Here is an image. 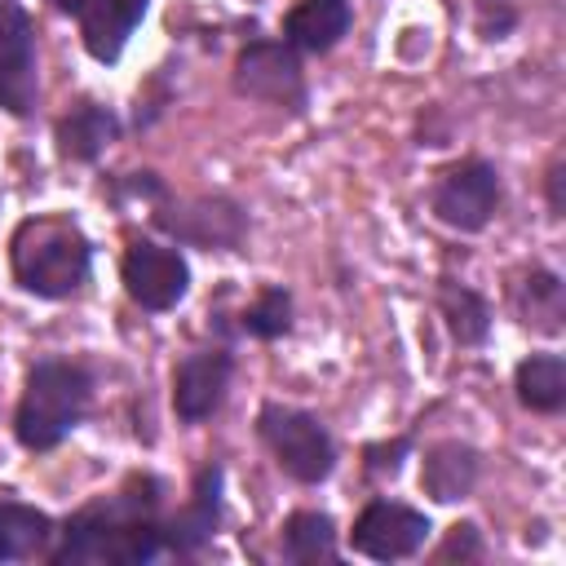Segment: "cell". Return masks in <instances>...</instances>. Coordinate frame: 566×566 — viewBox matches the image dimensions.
I'll return each mask as SVG.
<instances>
[{
	"instance_id": "obj_1",
	"label": "cell",
	"mask_w": 566,
	"mask_h": 566,
	"mask_svg": "<svg viewBox=\"0 0 566 566\" xmlns=\"http://www.w3.org/2000/svg\"><path fill=\"white\" fill-rule=\"evenodd\" d=\"M159 482L146 478H128L124 491L80 509L66 531L62 544L53 553L57 566H142L164 548V522H155L159 509Z\"/></svg>"
},
{
	"instance_id": "obj_2",
	"label": "cell",
	"mask_w": 566,
	"mask_h": 566,
	"mask_svg": "<svg viewBox=\"0 0 566 566\" xmlns=\"http://www.w3.org/2000/svg\"><path fill=\"white\" fill-rule=\"evenodd\" d=\"M13 279L40 301H62L88 283L93 243L66 217H27L9 239Z\"/></svg>"
},
{
	"instance_id": "obj_3",
	"label": "cell",
	"mask_w": 566,
	"mask_h": 566,
	"mask_svg": "<svg viewBox=\"0 0 566 566\" xmlns=\"http://www.w3.org/2000/svg\"><path fill=\"white\" fill-rule=\"evenodd\" d=\"M93 371L71 358H44L27 371V389L13 411V433L27 451H53L88 411Z\"/></svg>"
},
{
	"instance_id": "obj_4",
	"label": "cell",
	"mask_w": 566,
	"mask_h": 566,
	"mask_svg": "<svg viewBox=\"0 0 566 566\" xmlns=\"http://www.w3.org/2000/svg\"><path fill=\"white\" fill-rule=\"evenodd\" d=\"M256 429L265 438V447L274 451L279 469L305 486L323 482L336 469V442L323 429L318 416L301 411V407H283V402H265L256 416Z\"/></svg>"
},
{
	"instance_id": "obj_5",
	"label": "cell",
	"mask_w": 566,
	"mask_h": 566,
	"mask_svg": "<svg viewBox=\"0 0 566 566\" xmlns=\"http://www.w3.org/2000/svg\"><path fill=\"white\" fill-rule=\"evenodd\" d=\"M500 203V172L486 159H460L433 186V217L460 234L482 230Z\"/></svg>"
},
{
	"instance_id": "obj_6",
	"label": "cell",
	"mask_w": 566,
	"mask_h": 566,
	"mask_svg": "<svg viewBox=\"0 0 566 566\" xmlns=\"http://www.w3.org/2000/svg\"><path fill=\"white\" fill-rule=\"evenodd\" d=\"M119 279H124V292H128L142 310H150V314L172 310V305L190 292V265H186V256H181L177 248L150 243V239H142V243H133V248L124 252Z\"/></svg>"
},
{
	"instance_id": "obj_7",
	"label": "cell",
	"mask_w": 566,
	"mask_h": 566,
	"mask_svg": "<svg viewBox=\"0 0 566 566\" xmlns=\"http://www.w3.org/2000/svg\"><path fill=\"white\" fill-rule=\"evenodd\" d=\"M429 531L433 526L424 513H416L398 500H371L349 526V548L371 562H402L424 548Z\"/></svg>"
},
{
	"instance_id": "obj_8",
	"label": "cell",
	"mask_w": 566,
	"mask_h": 566,
	"mask_svg": "<svg viewBox=\"0 0 566 566\" xmlns=\"http://www.w3.org/2000/svg\"><path fill=\"white\" fill-rule=\"evenodd\" d=\"M234 88L243 97L256 102H274V106H301L305 102V80H301V62L292 44H270L256 40L234 57Z\"/></svg>"
},
{
	"instance_id": "obj_9",
	"label": "cell",
	"mask_w": 566,
	"mask_h": 566,
	"mask_svg": "<svg viewBox=\"0 0 566 566\" xmlns=\"http://www.w3.org/2000/svg\"><path fill=\"white\" fill-rule=\"evenodd\" d=\"M40 93V75H35V31L31 18L0 0V106L9 115H31Z\"/></svg>"
},
{
	"instance_id": "obj_10",
	"label": "cell",
	"mask_w": 566,
	"mask_h": 566,
	"mask_svg": "<svg viewBox=\"0 0 566 566\" xmlns=\"http://www.w3.org/2000/svg\"><path fill=\"white\" fill-rule=\"evenodd\" d=\"M230 371H234V358L226 349H199V354H186L172 371V411L186 420V424H199L208 420L226 389H230Z\"/></svg>"
},
{
	"instance_id": "obj_11",
	"label": "cell",
	"mask_w": 566,
	"mask_h": 566,
	"mask_svg": "<svg viewBox=\"0 0 566 566\" xmlns=\"http://www.w3.org/2000/svg\"><path fill=\"white\" fill-rule=\"evenodd\" d=\"M217 522H221V469L208 464V469H199V478H195L190 504H186L177 517L164 522V548H172V553H195L203 539H212Z\"/></svg>"
},
{
	"instance_id": "obj_12",
	"label": "cell",
	"mask_w": 566,
	"mask_h": 566,
	"mask_svg": "<svg viewBox=\"0 0 566 566\" xmlns=\"http://www.w3.org/2000/svg\"><path fill=\"white\" fill-rule=\"evenodd\" d=\"M478 473H482V460L469 442H433L420 460V486L424 495H433L438 504H451V500H464L473 486H478Z\"/></svg>"
},
{
	"instance_id": "obj_13",
	"label": "cell",
	"mask_w": 566,
	"mask_h": 566,
	"mask_svg": "<svg viewBox=\"0 0 566 566\" xmlns=\"http://www.w3.org/2000/svg\"><path fill=\"white\" fill-rule=\"evenodd\" d=\"M349 22H354L349 0H296L292 13L283 18V40L301 53H327L340 44Z\"/></svg>"
},
{
	"instance_id": "obj_14",
	"label": "cell",
	"mask_w": 566,
	"mask_h": 566,
	"mask_svg": "<svg viewBox=\"0 0 566 566\" xmlns=\"http://www.w3.org/2000/svg\"><path fill=\"white\" fill-rule=\"evenodd\" d=\"M150 0H93L80 18H84V49L97 62H115L133 35V27L146 18Z\"/></svg>"
},
{
	"instance_id": "obj_15",
	"label": "cell",
	"mask_w": 566,
	"mask_h": 566,
	"mask_svg": "<svg viewBox=\"0 0 566 566\" xmlns=\"http://www.w3.org/2000/svg\"><path fill=\"white\" fill-rule=\"evenodd\" d=\"M115 137H119V119L97 102H80L71 115L57 119V150L80 164L97 159Z\"/></svg>"
},
{
	"instance_id": "obj_16",
	"label": "cell",
	"mask_w": 566,
	"mask_h": 566,
	"mask_svg": "<svg viewBox=\"0 0 566 566\" xmlns=\"http://www.w3.org/2000/svg\"><path fill=\"white\" fill-rule=\"evenodd\" d=\"M513 389H517V402L539 411V416H553L566 407V358L562 354H531L517 363V376H513Z\"/></svg>"
},
{
	"instance_id": "obj_17",
	"label": "cell",
	"mask_w": 566,
	"mask_h": 566,
	"mask_svg": "<svg viewBox=\"0 0 566 566\" xmlns=\"http://www.w3.org/2000/svg\"><path fill=\"white\" fill-rule=\"evenodd\" d=\"M438 310H442V318H447V332H451L460 345H482V340L491 336V305H486L482 292L442 279V287H438Z\"/></svg>"
},
{
	"instance_id": "obj_18",
	"label": "cell",
	"mask_w": 566,
	"mask_h": 566,
	"mask_svg": "<svg viewBox=\"0 0 566 566\" xmlns=\"http://www.w3.org/2000/svg\"><path fill=\"white\" fill-rule=\"evenodd\" d=\"M53 535L49 513L18 504V500H0V562H18V557H35Z\"/></svg>"
},
{
	"instance_id": "obj_19",
	"label": "cell",
	"mask_w": 566,
	"mask_h": 566,
	"mask_svg": "<svg viewBox=\"0 0 566 566\" xmlns=\"http://www.w3.org/2000/svg\"><path fill=\"white\" fill-rule=\"evenodd\" d=\"M283 553L301 566L310 562H332L336 557V526L318 509H301L283 522Z\"/></svg>"
},
{
	"instance_id": "obj_20",
	"label": "cell",
	"mask_w": 566,
	"mask_h": 566,
	"mask_svg": "<svg viewBox=\"0 0 566 566\" xmlns=\"http://www.w3.org/2000/svg\"><path fill=\"white\" fill-rule=\"evenodd\" d=\"M522 323H531L535 332H548L557 336L562 332V279L548 274V270H531L522 279Z\"/></svg>"
},
{
	"instance_id": "obj_21",
	"label": "cell",
	"mask_w": 566,
	"mask_h": 566,
	"mask_svg": "<svg viewBox=\"0 0 566 566\" xmlns=\"http://www.w3.org/2000/svg\"><path fill=\"white\" fill-rule=\"evenodd\" d=\"M287 327H292V292L287 287H265L243 310V332L256 340H279Z\"/></svg>"
},
{
	"instance_id": "obj_22",
	"label": "cell",
	"mask_w": 566,
	"mask_h": 566,
	"mask_svg": "<svg viewBox=\"0 0 566 566\" xmlns=\"http://www.w3.org/2000/svg\"><path fill=\"white\" fill-rule=\"evenodd\" d=\"M473 18L486 40H504L517 27V9L509 0H473Z\"/></svg>"
},
{
	"instance_id": "obj_23",
	"label": "cell",
	"mask_w": 566,
	"mask_h": 566,
	"mask_svg": "<svg viewBox=\"0 0 566 566\" xmlns=\"http://www.w3.org/2000/svg\"><path fill=\"white\" fill-rule=\"evenodd\" d=\"M411 451V438H394V442H376L367 447V473L371 478H394L402 469V455Z\"/></svg>"
},
{
	"instance_id": "obj_24",
	"label": "cell",
	"mask_w": 566,
	"mask_h": 566,
	"mask_svg": "<svg viewBox=\"0 0 566 566\" xmlns=\"http://www.w3.org/2000/svg\"><path fill=\"white\" fill-rule=\"evenodd\" d=\"M478 553H482V544H478V526H473V522H460V526H451V539L442 544L438 557H478Z\"/></svg>"
},
{
	"instance_id": "obj_25",
	"label": "cell",
	"mask_w": 566,
	"mask_h": 566,
	"mask_svg": "<svg viewBox=\"0 0 566 566\" xmlns=\"http://www.w3.org/2000/svg\"><path fill=\"white\" fill-rule=\"evenodd\" d=\"M548 203H553V212H562V164L548 168Z\"/></svg>"
},
{
	"instance_id": "obj_26",
	"label": "cell",
	"mask_w": 566,
	"mask_h": 566,
	"mask_svg": "<svg viewBox=\"0 0 566 566\" xmlns=\"http://www.w3.org/2000/svg\"><path fill=\"white\" fill-rule=\"evenodd\" d=\"M53 4H57L62 13H75V18H80V13H84V9L93 4V0H53Z\"/></svg>"
}]
</instances>
